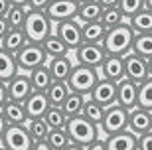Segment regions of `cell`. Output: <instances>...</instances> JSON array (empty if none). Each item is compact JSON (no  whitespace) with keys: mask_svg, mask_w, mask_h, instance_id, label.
I'll use <instances>...</instances> for the list:
<instances>
[{"mask_svg":"<svg viewBox=\"0 0 152 150\" xmlns=\"http://www.w3.org/2000/svg\"><path fill=\"white\" fill-rule=\"evenodd\" d=\"M6 87H8V97H10V101H14V103H24L30 95L34 93L28 73H18V75H14V77L6 83Z\"/></svg>","mask_w":152,"mask_h":150,"instance_id":"obj_13","label":"cell"},{"mask_svg":"<svg viewBox=\"0 0 152 150\" xmlns=\"http://www.w3.org/2000/svg\"><path fill=\"white\" fill-rule=\"evenodd\" d=\"M129 24L134 30V34H152V12L144 8L130 18Z\"/></svg>","mask_w":152,"mask_h":150,"instance_id":"obj_28","label":"cell"},{"mask_svg":"<svg viewBox=\"0 0 152 150\" xmlns=\"http://www.w3.org/2000/svg\"><path fill=\"white\" fill-rule=\"evenodd\" d=\"M99 77L118 83L121 79H124V57H117V56H107L103 65L99 67Z\"/></svg>","mask_w":152,"mask_h":150,"instance_id":"obj_16","label":"cell"},{"mask_svg":"<svg viewBox=\"0 0 152 150\" xmlns=\"http://www.w3.org/2000/svg\"><path fill=\"white\" fill-rule=\"evenodd\" d=\"M136 150H152V130L146 134H142V136H138V146H136Z\"/></svg>","mask_w":152,"mask_h":150,"instance_id":"obj_40","label":"cell"},{"mask_svg":"<svg viewBox=\"0 0 152 150\" xmlns=\"http://www.w3.org/2000/svg\"><path fill=\"white\" fill-rule=\"evenodd\" d=\"M77 2L75 0H51L45 16L50 18L53 26L61 22H69V20H77Z\"/></svg>","mask_w":152,"mask_h":150,"instance_id":"obj_9","label":"cell"},{"mask_svg":"<svg viewBox=\"0 0 152 150\" xmlns=\"http://www.w3.org/2000/svg\"><path fill=\"white\" fill-rule=\"evenodd\" d=\"M26 16H28V8L24 6H10V10L6 14V24L10 30H22L26 24Z\"/></svg>","mask_w":152,"mask_h":150,"instance_id":"obj_33","label":"cell"},{"mask_svg":"<svg viewBox=\"0 0 152 150\" xmlns=\"http://www.w3.org/2000/svg\"><path fill=\"white\" fill-rule=\"evenodd\" d=\"M85 150H107V148H105V140H101V138H99V140H95L93 144H89Z\"/></svg>","mask_w":152,"mask_h":150,"instance_id":"obj_45","label":"cell"},{"mask_svg":"<svg viewBox=\"0 0 152 150\" xmlns=\"http://www.w3.org/2000/svg\"><path fill=\"white\" fill-rule=\"evenodd\" d=\"M118 10L123 12L124 20L129 22L134 14L144 10V0H121V2H118Z\"/></svg>","mask_w":152,"mask_h":150,"instance_id":"obj_38","label":"cell"},{"mask_svg":"<svg viewBox=\"0 0 152 150\" xmlns=\"http://www.w3.org/2000/svg\"><path fill=\"white\" fill-rule=\"evenodd\" d=\"M48 67H50V71H51L53 81H67L71 71H73V67H75V61L69 56H63V57L50 59L48 61Z\"/></svg>","mask_w":152,"mask_h":150,"instance_id":"obj_19","label":"cell"},{"mask_svg":"<svg viewBox=\"0 0 152 150\" xmlns=\"http://www.w3.org/2000/svg\"><path fill=\"white\" fill-rule=\"evenodd\" d=\"M136 146H138V138L129 130H123V132H117L105 138L107 150H136Z\"/></svg>","mask_w":152,"mask_h":150,"instance_id":"obj_18","label":"cell"},{"mask_svg":"<svg viewBox=\"0 0 152 150\" xmlns=\"http://www.w3.org/2000/svg\"><path fill=\"white\" fill-rule=\"evenodd\" d=\"M99 79L101 77H99L97 69H91V67L75 63L73 71H71V75L67 79V85H69V89H71V93H79V95L89 97V93L93 91V87L97 85Z\"/></svg>","mask_w":152,"mask_h":150,"instance_id":"obj_4","label":"cell"},{"mask_svg":"<svg viewBox=\"0 0 152 150\" xmlns=\"http://www.w3.org/2000/svg\"><path fill=\"white\" fill-rule=\"evenodd\" d=\"M6 130H8V122H6L4 115H2V111H0V140H2V136H4Z\"/></svg>","mask_w":152,"mask_h":150,"instance_id":"obj_46","label":"cell"},{"mask_svg":"<svg viewBox=\"0 0 152 150\" xmlns=\"http://www.w3.org/2000/svg\"><path fill=\"white\" fill-rule=\"evenodd\" d=\"M65 130H67L69 138H71V144L83 146V148H87L95 140H99V127L93 124V122H89L87 119H83L81 115L69 119Z\"/></svg>","mask_w":152,"mask_h":150,"instance_id":"obj_3","label":"cell"},{"mask_svg":"<svg viewBox=\"0 0 152 150\" xmlns=\"http://www.w3.org/2000/svg\"><path fill=\"white\" fill-rule=\"evenodd\" d=\"M126 127H129V111L126 109H123L121 105H113L105 109V117L99 124V130L105 134V138L126 130Z\"/></svg>","mask_w":152,"mask_h":150,"instance_id":"obj_6","label":"cell"},{"mask_svg":"<svg viewBox=\"0 0 152 150\" xmlns=\"http://www.w3.org/2000/svg\"><path fill=\"white\" fill-rule=\"evenodd\" d=\"M99 6H101L103 10H107V8H118V2L121 0H97Z\"/></svg>","mask_w":152,"mask_h":150,"instance_id":"obj_42","label":"cell"},{"mask_svg":"<svg viewBox=\"0 0 152 150\" xmlns=\"http://www.w3.org/2000/svg\"><path fill=\"white\" fill-rule=\"evenodd\" d=\"M89 99L99 103L103 109L117 105V83L107 81V79H99L97 85L93 87V91L89 93Z\"/></svg>","mask_w":152,"mask_h":150,"instance_id":"obj_12","label":"cell"},{"mask_svg":"<svg viewBox=\"0 0 152 150\" xmlns=\"http://www.w3.org/2000/svg\"><path fill=\"white\" fill-rule=\"evenodd\" d=\"M32 150H53V148H51L45 140H42V142H34V148Z\"/></svg>","mask_w":152,"mask_h":150,"instance_id":"obj_47","label":"cell"},{"mask_svg":"<svg viewBox=\"0 0 152 150\" xmlns=\"http://www.w3.org/2000/svg\"><path fill=\"white\" fill-rule=\"evenodd\" d=\"M146 61H148V77L152 79V57H150V59H146Z\"/></svg>","mask_w":152,"mask_h":150,"instance_id":"obj_49","label":"cell"},{"mask_svg":"<svg viewBox=\"0 0 152 150\" xmlns=\"http://www.w3.org/2000/svg\"><path fill=\"white\" fill-rule=\"evenodd\" d=\"M42 50L48 56V59H56V57H63L69 56V50L63 45V42L57 38L56 34H51L50 38H45V42L42 44Z\"/></svg>","mask_w":152,"mask_h":150,"instance_id":"obj_27","label":"cell"},{"mask_svg":"<svg viewBox=\"0 0 152 150\" xmlns=\"http://www.w3.org/2000/svg\"><path fill=\"white\" fill-rule=\"evenodd\" d=\"M85 95H79V93H69V97L65 101H63V105L59 107L65 115H67V119H73V117H79L81 115V111H83V105H85Z\"/></svg>","mask_w":152,"mask_h":150,"instance_id":"obj_29","label":"cell"},{"mask_svg":"<svg viewBox=\"0 0 152 150\" xmlns=\"http://www.w3.org/2000/svg\"><path fill=\"white\" fill-rule=\"evenodd\" d=\"M136 97H138V85L124 77L117 83V105L126 111L136 109Z\"/></svg>","mask_w":152,"mask_h":150,"instance_id":"obj_15","label":"cell"},{"mask_svg":"<svg viewBox=\"0 0 152 150\" xmlns=\"http://www.w3.org/2000/svg\"><path fill=\"white\" fill-rule=\"evenodd\" d=\"M77 4H83V2H91V0H75Z\"/></svg>","mask_w":152,"mask_h":150,"instance_id":"obj_52","label":"cell"},{"mask_svg":"<svg viewBox=\"0 0 152 150\" xmlns=\"http://www.w3.org/2000/svg\"><path fill=\"white\" fill-rule=\"evenodd\" d=\"M0 144L6 150H32L34 148V140L28 132L26 124H16V127H8L4 132Z\"/></svg>","mask_w":152,"mask_h":150,"instance_id":"obj_7","label":"cell"},{"mask_svg":"<svg viewBox=\"0 0 152 150\" xmlns=\"http://www.w3.org/2000/svg\"><path fill=\"white\" fill-rule=\"evenodd\" d=\"M18 73L20 71H18L14 56L0 48V81H2V83H8L14 75H18Z\"/></svg>","mask_w":152,"mask_h":150,"instance_id":"obj_25","label":"cell"},{"mask_svg":"<svg viewBox=\"0 0 152 150\" xmlns=\"http://www.w3.org/2000/svg\"><path fill=\"white\" fill-rule=\"evenodd\" d=\"M129 132H132L138 138L142 134H146L152 130V122H150V111L146 109H140L136 107L132 111H129V127H126Z\"/></svg>","mask_w":152,"mask_h":150,"instance_id":"obj_14","label":"cell"},{"mask_svg":"<svg viewBox=\"0 0 152 150\" xmlns=\"http://www.w3.org/2000/svg\"><path fill=\"white\" fill-rule=\"evenodd\" d=\"M0 150H6V148H4V146H2V144H0Z\"/></svg>","mask_w":152,"mask_h":150,"instance_id":"obj_53","label":"cell"},{"mask_svg":"<svg viewBox=\"0 0 152 150\" xmlns=\"http://www.w3.org/2000/svg\"><path fill=\"white\" fill-rule=\"evenodd\" d=\"M81 34H83V44H103L107 30L103 28L101 22H89L81 24Z\"/></svg>","mask_w":152,"mask_h":150,"instance_id":"obj_26","label":"cell"},{"mask_svg":"<svg viewBox=\"0 0 152 150\" xmlns=\"http://www.w3.org/2000/svg\"><path fill=\"white\" fill-rule=\"evenodd\" d=\"M103 14V8L99 6L97 0L83 2L77 6V22L79 24H89V22H99Z\"/></svg>","mask_w":152,"mask_h":150,"instance_id":"obj_22","label":"cell"},{"mask_svg":"<svg viewBox=\"0 0 152 150\" xmlns=\"http://www.w3.org/2000/svg\"><path fill=\"white\" fill-rule=\"evenodd\" d=\"M136 107L152 111V79L148 77L138 85V97H136Z\"/></svg>","mask_w":152,"mask_h":150,"instance_id":"obj_37","label":"cell"},{"mask_svg":"<svg viewBox=\"0 0 152 150\" xmlns=\"http://www.w3.org/2000/svg\"><path fill=\"white\" fill-rule=\"evenodd\" d=\"M8 101H10V97H8V87H6V83L0 81V111L8 105Z\"/></svg>","mask_w":152,"mask_h":150,"instance_id":"obj_41","label":"cell"},{"mask_svg":"<svg viewBox=\"0 0 152 150\" xmlns=\"http://www.w3.org/2000/svg\"><path fill=\"white\" fill-rule=\"evenodd\" d=\"M150 122H152V111H150Z\"/></svg>","mask_w":152,"mask_h":150,"instance_id":"obj_54","label":"cell"},{"mask_svg":"<svg viewBox=\"0 0 152 150\" xmlns=\"http://www.w3.org/2000/svg\"><path fill=\"white\" fill-rule=\"evenodd\" d=\"M132 53L140 56L142 59L152 57V34H136L132 42Z\"/></svg>","mask_w":152,"mask_h":150,"instance_id":"obj_30","label":"cell"},{"mask_svg":"<svg viewBox=\"0 0 152 150\" xmlns=\"http://www.w3.org/2000/svg\"><path fill=\"white\" fill-rule=\"evenodd\" d=\"M73 53H75V63L91 67V69H97V71H99V67L103 65V61L107 57L101 44H83Z\"/></svg>","mask_w":152,"mask_h":150,"instance_id":"obj_10","label":"cell"},{"mask_svg":"<svg viewBox=\"0 0 152 150\" xmlns=\"http://www.w3.org/2000/svg\"><path fill=\"white\" fill-rule=\"evenodd\" d=\"M10 2L8 0H0V18H6V14H8V10H10Z\"/></svg>","mask_w":152,"mask_h":150,"instance_id":"obj_44","label":"cell"},{"mask_svg":"<svg viewBox=\"0 0 152 150\" xmlns=\"http://www.w3.org/2000/svg\"><path fill=\"white\" fill-rule=\"evenodd\" d=\"M10 32V28H8V24H6L4 18H0V44H2V40L6 38V34Z\"/></svg>","mask_w":152,"mask_h":150,"instance_id":"obj_43","label":"cell"},{"mask_svg":"<svg viewBox=\"0 0 152 150\" xmlns=\"http://www.w3.org/2000/svg\"><path fill=\"white\" fill-rule=\"evenodd\" d=\"M12 6H24V8H28V0H8Z\"/></svg>","mask_w":152,"mask_h":150,"instance_id":"obj_48","label":"cell"},{"mask_svg":"<svg viewBox=\"0 0 152 150\" xmlns=\"http://www.w3.org/2000/svg\"><path fill=\"white\" fill-rule=\"evenodd\" d=\"M45 142H48L53 150H65L67 146H71V138H69V134H67L65 128H63V130L61 128H59V130H50Z\"/></svg>","mask_w":152,"mask_h":150,"instance_id":"obj_35","label":"cell"},{"mask_svg":"<svg viewBox=\"0 0 152 150\" xmlns=\"http://www.w3.org/2000/svg\"><path fill=\"white\" fill-rule=\"evenodd\" d=\"M99 22L103 24L105 30H113V28H117V26H121L123 22H126V20H124L123 12L118 10V8H107V10H103Z\"/></svg>","mask_w":152,"mask_h":150,"instance_id":"obj_36","label":"cell"},{"mask_svg":"<svg viewBox=\"0 0 152 150\" xmlns=\"http://www.w3.org/2000/svg\"><path fill=\"white\" fill-rule=\"evenodd\" d=\"M51 0H28V10L34 12H45Z\"/></svg>","mask_w":152,"mask_h":150,"instance_id":"obj_39","label":"cell"},{"mask_svg":"<svg viewBox=\"0 0 152 150\" xmlns=\"http://www.w3.org/2000/svg\"><path fill=\"white\" fill-rule=\"evenodd\" d=\"M69 93H71V89H69L67 81H53L51 87L45 91V97L51 107H61L63 101L69 97Z\"/></svg>","mask_w":152,"mask_h":150,"instance_id":"obj_24","label":"cell"},{"mask_svg":"<svg viewBox=\"0 0 152 150\" xmlns=\"http://www.w3.org/2000/svg\"><path fill=\"white\" fill-rule=\"evenodd\" d=\"M30 75V83H32V89L38 91V93H45V91L51 87L53 83V77H51V71L48 65H42L38 69H34Z\"/></svg>","mask_w":152,"mask_h":150,"instance_id":"obj_21","label":"cell"},{"mask_svg":"<svg viewBox=\"0 0 152 150\" xmlns=\"http://www.w3.org/2000/svg\"><path fill=\"white\" fill-rule=\"evenodd\" d=\"M26 127H28V132H30V136H32L34 142H42V140H45V138H48V134H50V130H51V128L45 124L44 119H32V121H28Z\"/></svg>","mask_w":152,"mask_h":150,"instance_id":"obj_34","label":"cell"},{"mask_svg":"<svg viewBox=\"0 0 152 150\" xmlns=\"http://www.w3.org/2000/svg\"><path fill=\"white\" fill-rule=\"evenodd\" d=\"M2 115H4L6 122H8V127L28 124V115H26L24 103H14V101H8V105L2 109Z\"/></svg>","mask_w":152,"mask_h":150,"instance_id":"obj_20","label":"cell"},{"mask_svg":"<svg viewBox=\"0 0 152 150\" xmlns=\"http://www.w3.org/2000/svg\"><path fill=\"white\" fill-rule=\"evenodd\" d=\"M134 30L130 28L129 22H123L121 26L113 30H107L105 40H103V50L107 56H117L124 57L132 51V42H134Z\"/></svg>","mask_w":152,"mask_h":150,"instance_id":"obj_1","label":"cell"},{"mask_svg":"<svg viewBox=\"0 0 152 150\" xmlns=\"http://www.w3.org/2000/svg\"><path fill=\"white\" fill-rule=\"evenodd\" d=\"M144 8L152 12V0H144Z\"/></svg>","mask_w":152,"mask_h":150,"instance_id":"obj_51","label":"cell"},{"mask_svg":"<svg viewBox=\"0 0 152 150\" xmlns=\"http://www.w3.org/2000/svg\"><path fill=\"white\" fill-rule=\"evenodd\" d=\"M26 44H28V40H26L24 30H10V32L6 34V38L2 40L0 48L4 51H8V53H12V56H16Z\"/></svg>","mask_w":152,"mask_h":150,"instance_id":"obj_23","label":"cell"},{"mask_svg":"<svg viewBox=\"0 0 152 150\" xmlns=\"http://www.w3.org/2000/svg\"><path fill=\"white\" fill-rule=\"evenodd\" d=\"M124 77L136 85L146 81L148 79V61L130 51L129 56H124Z\"/></svg>","mask_w":152,"mask_h":150,"instance_id":"obj_11","label":"cell"},{"mask_svg":"<svg viewBox=\"0 0 152 150\" xmlns=\"http://www.w3.org/2000/svg\"><path fill=\"white\" fill-rule=\"evenodd\" d=\"M14 59H16V65L20 73H32L38 67L48 65V61H50L48 56L44 53V50H42V45H36V44H26L14 56Z\"/></svg>","mask_w":152,"mask_h":150,"instance_id":"obj_5","label":"cell"},{"mask_svg":"<svg viewBox=\"0 0 152 150\" xmlns=\"http://www.w3.org/2000/svg\"><path fill=\"white\" fill-rule=\"evenodd\" d=\"M53 34L63 42V45L69 51H77L83 45V34H81V24L77 20H69L53 26Z\"/></svg>","mask_w":152,"mask_h":150,"instance_id":"obj_8","label":"cell"},{"mask_svg":"<svg viewBox=\"0 0 152 150\" xmlns=\"http://www.w3.org/2000/svg\"><path fill=\"white\" fill-rule=\"evenodd\" d=\"M22 30H24V34H26L28 44L42 45L45 42V38H50L51 34H53V22L45 16V12L28 10L26 24H24Z\"/></svg>","mask_w":152,"mask_h":150,"instance_id":"obj_2","label":"cell"},{"mask_svg":"<svg viewBox=\"0 0 152 150\" xmlns=\"http://www.w3.org/2000/svg\"><path fill=\"white\" fill-rule=\"evenodd\" d=\"M65 150H85L83 146H77V144H71V146H67Z\"/></svg>","mask_w":152,"mask_h":150,"instance_id":"obj_50","label":"cell"},{"mask_svg":"<svg viewBox=\"0 0 152 150\" xmlns=\"http://www.w3.org/2000/svg\"><path fill=\"white\" fill-rule=\"evenodd\" d=\"M81 117L99 127L101 121H103V117H105V109H103L99 103H95L93 99L87 97V99H85V105H83V111H81Z\"/></svg>","mask_w":152,"mask_h":150,"instance_id":"obj_31","label":"cell"},{"mask_svg":"<svg viewBox=\"0 0 152 150\" xmlns=\"http://www.w3.org/2000/svg\"><path fill=\"white\" fill-rule=\"evenodd\" d=\"M51 105H50V101H48V97H45V93H38V91H34L28 99L24 101V109H26L28 121H32V119H44Z\"/></svg>","mask_w":152,"mask_h":150,"instance_id":"obj_17","label":"cell"},{"mask_svg":"<svg viewBox=\"0 0 152 150\" xmlns=\"http://www.w3.org/2000/svg\"><path fill=\"white\" fill-rule=\"evenodd\" d=\"M44 121H45V124L51 128V130H59V128H65L67 127V115L59 109V107H50L48 109V113H45V117H44Z\"/></svg>","mask_w":152,"mask_h":150,"instance_id":"obj_32","label":"cell"}]
</instances>
